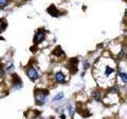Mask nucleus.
I'll list each match as a JSON object with an SVG mask.
<instances>
[{"label":"nucleus","mask_w":127,"mask_h":119,"mask_svg":"<svg viewBox=\"0 0 127 119\" xmlns=\"http://www.w3.org/2000/svg\"><path fill=\"white\" fill-rule=\"evenodd\" d=\"M93 96H94V98H95V100H97V101H99V100H100L101 94H100V93H99V92H94Z\"/></svg>","instance_id":"nucleus-10"},{"label":"nucleus","mask_w":127,"mask_h":119,"mask_svg":"<svg viewBox=\"0 0 127 119\" xmlns=\"http://www.w3.org/2000/svg\"><path fill=\"white\" fill-rule=\"evenodd\" d=\"M110 92H112V93H117L118 91V88L116 87H111V89L110 90Z\"/></svg>","instance_id":"nucleus-13"},{"label":"nucleus","mask_w":127,"mask_h":119,"mask_svg":"<svg viewBox=\"0 0 127 119\" xmlns=\"http://www.w3.org/2000/svg\"><path fill=\"white\" fill-rule=\"evenodd\" d=\"M55 79L58 83H63L64 81V75L61 72H57L55 75Z\"/></svg>","instance_id":"nucleus-5"},{"label":"nucleus","mask_w":127,"mask_h":119,"mask_svg":"<svg viewBox=\"0 0 127 119\" xmlns=\"http://www.w3.org/2000/svg\"><path fill=\"white\" fill-rule=\"evenodd\" d=\"M114 69L112 68V67H106V69H105V71H104V73H105V75L106 76H110V75L112 74L114 72Z\"/></svg>","instance_id":"nucleus-6"},{"label":"nucleus","mask_w":127,"mask_h":119,"mask_svg":"<svg viewBox=\"0 0 127 119\" xmlns=\"http://www.w3.org/2000/svg\"><path fill=\"white\" fill-rule=\"evenodd\" d=\"M63 97H64V94L63 93H59V94H57L56 96L53 98V100L54 101H60V100H61V99L63 98Z\"/></svg>","instance_id":"nucleus-8"},{"label":"nucleus","mask_w":127,"mask_h":119,"mask_svg":"<svg viewBox=\"0 0 127 119\" xmlns=\"http://www.w3.org/2000/svg\"><path fill=\"white\" fill-rule=\"evenodd\" d=\"M89 66H90V64H89V63H87V61H86V62H84V67H85L86 69L87 68V67H89Z\"/></svg>","instance_id":"nucleus-14"},{"label":"nucleus","mask_w":127,"mask_h":119,"mask_svg":"<svg viewBox=\"0 0 127 119\" xmlns=\"http://www.w3.org/2000/svg\"><path fill=\"white\" fill-rule=\"evenodd\" d=\"M45 39V33H44L43 31H38L37 34L35 36V40L37 43H41V41H43V40Z\"/></svg>","instance_id":"nucleus-3"},{"label":"nucleus","mask_w":127,"mask_h":119,"mask_svg":"<svg viewBox=\"0 0 127 119\" xmlns=\"http://www.w3.org/2000/svg\"><path fill=\"white\" fill-rule=\"evenodd\" d=\"M0 4H1V7L2 8L7 4V1L6 0H0Z\"/></svg>","instance_id":"nucleus-12"},{"label":"nucleus","mask_w":127,"mask_h":119,"mask_svg":"<svg viewBox=\"0 0 127 119\" xmlns=\"http://www.w3.org/2000/svg\"><path fill=\"white\" fill-rule=\"evenodd\" d=\"M48 11H49V13L52 15L53 16V17H58V13L59 11L57 10V8H56L54 6H49V8L48 9Z\"/></svg>","instance_id":"nucleus-4"},{"label":"nucleus","mask_w":127,"mask_h":119,"mask_svg":"<svg viewBox=\"0 0 127 119\" xmlns=\"http://www.w3.org/2000/svg\"><path fill=\"white\" fill-rule=\"evenodd\" d=\"M46 95L47 94H45V92H38L37 94H36V99H37V104L41 105L46 102Z\"/></svg>","instance_id":"nucleus-1"},{"label":"nucleus","mask_w":127,"mask_h":119,"mask_svg":"<svg viewBox=\"0 0 127 119\" xmlns=\"http://www.w3.org/2000/svg\"><path fill=\"white\" fill-rule=\"evenodd\" d=\"M27 75H28V76H29V78L30 79H32V80H35L36 79L38 78V74L37 72V71H36L34 68H32V67L28 70Z\"/></svg>","instance_id":"nucleus-2"},{"label":"nucleus","mask_w":127,"mask_h":119,"mask_svg":"<svg viewBox=\"0 0 127 119\" xmlns=\"http://www.w3.org/2000/svg\"><path fill=\"white\" fill-rule=\"evenodd\" d=\"M119 76L121 77V79H122L123 82L127 83V74L125 72H120L119 73Z\"/></svg>","instance_id":"nucleus-7"},{"label":"nucleus","mask_w":127,"mask_h":119,"mask_svg":"<svg viewBox=\"0 0 127 119\" xmlns=\"http://www.w3.org/2000/svg\"><path fill=\"white\" fill-rule=\"evenodd\" d=\"M67 110H68L69 114L71 115V117H72L73 115H74V114H75V110L73 109V107L71 106H67Z\"/></svg>","instance_id":"nucleus-9"},{"label":"nucleus","mask_w":127,"mask_h":119,"mask_svg":"<svg viewBox=\"0 0 127 119\" xmlns=\"http://www.w3.org/2000/svg\"><path fill=\"white\" fill-rule=\"evenodd\" d=\"M61 118H62V119H64V118H65V116H64V115H62V116H61Z\"/></svg>","instance_id":"nucleus-15"},{"label":"nucleus","mask_w":127,"mask_h":119,"mask_svg":"<svg viewBox=\"0 0 127 119\" xmlns=\"http://www.w3.org/2000/svg\"><path fill=\"white\" fill-rule=\"evenodd\" d=\"M7 24L6 22L5 23L4 22V19H2L1 20V24H0V26H1V31H3L4 30H5V28L6 27Z\"/></svg>","instance_id":"nucleus-11"}]
</instances>
